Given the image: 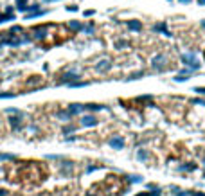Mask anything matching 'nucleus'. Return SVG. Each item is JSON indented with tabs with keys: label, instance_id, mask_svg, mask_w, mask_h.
Segmentation results:
<instances>
[{
	"label": "nucleus",
	"instance_id": "nucleus-4",
	"mask_svg": "<svg viewBox=\"0 0 205 196\" xmlns=\"http://www.w3.org/2000/svg\"><path fill=\"white\" fill-rule=\"evenodd\" d=\"M128 27H130L131 31H140V29H142V23H140L139 20H128Z\"/></svg>",
	"mask_w": 205,
	"mask_h": 196
},
{
	"label": "nucleus",
	"instance_id": "nucleus-8",
	"mask_svg": "<svg viewBox=\"0 0 205 196\" xmlns=\"http://www.w3.org/2000/svg\"><path fill=\"white\" fill-rule=\"evenodd\" d=\"M175 79H176V81H185V79H187V76H176Z\"/></svg>",
	"mask_w": 205,
	"mask_h": 196
},
{
	"label": "nucleus",
	"instance_id": "nucleus-7",
	"mask_svg": "<svg viewBox=\"0 0 205 196\" xmlns=\"http://www.w3.org/2000/svg\"><path fill=\"white\" fill-rule=\"evenodd\" d=\"M146 157H148V155H146V151H139V158H140V160H144Z\"/></svg>",
	"mask_w": 205,
	"mask_h": 196
},
{
	"label": "nucleus",
	"instance_id": "nucleus-12",
	"mask_svg": "<svg viewBox=\"0 0 205 196\" xmlns=\"http://www.w3.org/2000/svg\"><path fill=\"white\" fill-rule=\"evenodd\" d=\"M202 25H203V27H205V20H203V22H202Z\"/></svg>",
	"mask_w": 205,
	"mask_h": 196
},
{
	"label": "nucleus",
	"instance_id": "nucleus-1",
	"mask_svg": "<svg viewBox=\"0 0 205 196\" xmlns=\"http://www.w3.org/2000/svg\"><path fill=\"white\" fill-rule=\"evenodd\" d=\"M166 56L164 54H157L153 59H151V65H153V68H157V70H164L166 68Z\"/></svg>",
	"mask_w": 205,
	"mask_h": 196
},
{
	"label": "nucleus",
	"instance_id": "nucleus-9",
	"mask_svg": "<svg viewBox=\"0 0 205 196\" xmlns=\"http://www.w3.org/2000/svg\"><path fill=\"white\" fill-rule=\"evenodd\" d=\"M196 92L198 94H205V88H196Z\"/></svg>",
	"mask_w": 205,
	"mask_h": 196
},
{
	"label": "nucleus",
	"instance_id": "nucleus-5",
	"mask_svg": "<svg viewBox=\"0 0 205 196\" xmlns=\"http://www.w3.org/2000/svg\"><path fill=\"white\" fill-rule=\"evenodd\" d=\"M110 144H112L113 148H122V139H112Z\"/></svg>",
	"mask_w": 205,
	"mask_h": 196
},
{
	"label": "nucleus",
	"instance_id": "nucleus-10",
	"mask_svg": "<svg viewBox=\"0 0 205 196\" xmlns=\"http://www.w3.org/2000/svg\"><path fill=\"white\" fill-rule=\"evenodd\" d=\"M178 2H182V4H191L193 0H178Z\"/></svg>",
	"mask_w": 205,
	"mask_h": 196
},
{
	"label": "nucleus",
	"instance_id": "nucleus-11",
	"mask_svg": "<svg viewBox=\"0 0 205 196\" xmlns=\"http://www.w3.org/2000/svg\"><path fill=\"white\" fill-rule=\"evenodd\" d=\"M198 5H205V0H198Z\"/></svg>",
	"mask_w": 205,
	"mask_h": 196
},
{
	"label": "nucleus",
	"instance_id": "nucleus-3",
	"mask_svg": "<svg viewBox=\"0 0 205 196\" xmlns=\"http://www.w3.org/2000/svg\"><path fill=\"white\" fill-rule=\"evenodd\" d=\"M157 32H162V34H166V36H171V32L167 31V27H166V23H155V27H153Z\"/></svg>",
	"mask_w": 205,
	"mask_h": 196
},
{
	"label": "nucleus",
	"instance_id": "nucleus-2",
	"mask_svg": "<svg viewBox=\"0 0 205 196\" xmlns=\"http://www.w3.org/2000/svg\"><path fill=\"white\" fill-rule=\"evenodd\" d=\"M182 61H184L185 65L193 67L194 70H196V68H200V63H196V58H194V54H193V52H189V54H184V56H182Z\"/></svg>",
	"mask_w": 205,
	"mask_h": 196
},
{
	"label": "nucleus",
	"instance_id": "nucleus-6",
	"mask_svg": "<svg viewBox=\"0 0 205 196\" xmlns=\"http://www.w3.org/2000/svg\"><path fill=\"white\" fill-rule=\"evenodd\" d=\"M158 191H153V193H142V194H135V196H158Z\"/></svg>",
	"mask_w": 205,
	"mask_h": 196
}]
</instances>
